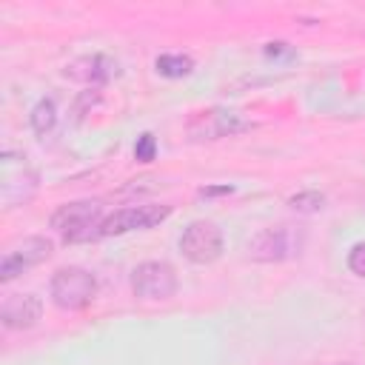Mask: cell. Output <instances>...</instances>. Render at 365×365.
Wrapping results in <instances>:
<instances>
[{
	"mask_svg": "<svg viewBox=\"0 0 365 365\" xmlns=\"http://www.w3.org/2000/svg\"><path fill=\"white\" fill-rule=\"evenodd\" d=\"M222 231L211 220H194L180 234V254L194 265H211L222 257Z\"/></svg>",
	"mask_w": 365,
	"mask_h": 365,
	"instance_id": "5",
	"label": "cell"
},
{
	"mask_svg": "<svg viewBox=\"0 0 365 365\" xmlns=\"http://www.w3.org/2000/svg\"><path fill=\"white\" fill-rule=\"evenodd\" d=\"M348 268H351V274H356V277L365 279V242H356L348 251Z\"/></svg>",
	"mask_w": 365,
	"mask_h": 365,
	"instance_id": "16",
	"label": "cell"
},
{
	"mask_svg": "<svg viewBox=\"0 0 365 365\" xmlns=\"http://www.w3.org/2000/svg\"><path fill=\"white\" fill-rule=\"evenodd\" d=\"M40 177L31 168L26 154L17 151H3L0 154V202L6 211L26 205L37 194Z\"/></svg>",
	"mask_w": 365,
	"mask_h": 365,
	"instance_id": "1",
	"label": "cell"
},
{
	"mask_svg": "<svg viewBox=\"0 0 365 365\" xmlns=\"http://www.w3.org/2000/svg\"><path fill=\"white\" fill-rule=\"evenodd\" d=\"M51 302L63 311H83L86 305L94 302L97 297V277L80 265H66L57 268L48 285Z\"/></svg>",
	"mask_w": 365,
	"mask_h": 365,
	"instance_id": "4",
	"label": "cell"
},
{
	"mask_svg": "<svg viewBox=\"0 0 365 365\" xmlns=\"http://www.w3.org/2000/svg\"><path fill=\"white\" fill-rule=\"evenodd\" d=\"M51 254H54V242L48 237H40V234L23 237L20 242H14L3 254V259H0V282H11L14 277L26 274L29 268L46 262Z\"/></svg>",
	"mask_w": 365,
	"mask_h": 365,
	"instance_id": "7",
	"label": "cell"
},
{
	"mask_svg": "<svg viewBox=\"0 0 365 365\" xmlns=\"http://www.w3.org/2000/svg\"><path fill=\"white\" fill-rule=\"evenodd\" d=\"M288 205L294 211H299V214H317V211L325 208V197L319 191H299V194H294L288 200Z\"/></svg>",
	"mask_w": 365,
	"mask_h": 365,
	"instance_id": "14",
	"label": "cell"
},
{
	"mask_svg": "<svg viewBox=\"0 0 365 365\" xmlns=\"http://www.w3.org/2000/svg\"><path fill=\"white\" fill-rule=\"evenodd\" d=\"M171 217V205H128L108 214L100 222V237H120L128 231H145Z\"/></svg>",
	"mask_w": 365,
	"mask_h": 365,
	"instance_id": "8",
	"label": "cell"
},
{
	"mask_svg": "<svg viewBox=\"0 0 365 365\" xmlns=\"http://www.w3.org/2000/svg\"><path fill=\"white\" fill-rule=\"evenodd\" d=\"M302 242H305V234L299 225L294 228L288 222H279V225L257 231L248 240L245 251H248V259L254 262H282V259L297 257L302 251Z\"/></svg>",
	"mask_w": 365,
	"mask_h": 365,
	"instance_id": "3",
	"label": "cell"
},
{
	"mask_svg": "<svg viewBox=\"0 0 365 365\" xmlns=\"http://www.w3.org/2000/svg\"><path fill=\"white\" fill-rule=\"evenodd\" d=\"M177 271L163 262V259H148V262H140L134 271H131V291L145 299V302H163V299H171L177 294Z\"/></svg>",
	"mask_w": 365,
	"mask_h": 365,
	"instance_id": "6",
	"label": "cell"
},
{
	"mask_svg": "<svg viewBox=\"0 0 365 365\" xmlns=\"http://www.w3.org/2000/svg\"><path fill=\"white\" fill-rule=\"evenodd\" d=\"M134 157H137V163H151V160L157 157V140H154L151 131H145V134L137 137V143H134Z\"/></svg>",
	"mask_w": 365,
	"mask_h": 365,
	"instance_id": "15",
	"label": "cell"
},
{
	"mask_svg": "<svg viewBox=\"0 0 365 365\" xmlns=\"http://www.w3.org/2000/svg\"><path fill=\"white\" fill-rule=\"evenodd\" d=\"M31 131L37 134V137H46L54 125H57V106H54V100H48V97H43L34 108H31Z\"/></svg>",
	"mask_w": 365,
	"mask_h": 365,
	"instance_id": "12",
	"label": "cell"
},
{
	"mask_svg": "<svg viewBox=\"0 0 365 365\" xmlns=\"http://www.w3.org/2000/svg\"><path fill=\"white\" fill-rule=\"evenodd\" d=\"M248 128H251L248 120H242L237 111H222V108L200 111L188 123V134L194 140H220V137H231V134H240Z\"/></svg>",
	"mask_w": 365,
	"mask_h": 365,
	"instance_id": "9",
	"label": "cell"
},
{
	"mask_svg": "<svg viewBox=\"0 0 365 365\" xmlns=\"http://www.w3.org/2000/svg\"><path fill=\"white\" fill-rule=\"evenodd\" d=\"M83 63L88 66V68L80 74L86 83H106V80H111V77H114V71H117V66H114L108 57H103V54L83 57Z\"/></svg>",
	"mask_w": 365,
	"mask_h": 365,
	"instance_id": "13",
	"label": "cell"
},
{
	"mask_svg": "<svg viewBox=\"0 0 365 365\" xmlns=\"http://www.w3.org/2000/svg\"><path fill=\"white\" fill-rule=\"evenodd\" d=\"M154 68H157V74H163L168 80H180L194 71V60L188 54H160L154 60Z\"/></svg>",
	"mask_w": 365,
	"mask_h": 365,
	"instance_id": "11",
	"label": "cell"
},
{
	"mask_svg": "<svg viewBox=\"0 0 365 365\" xmlns=\"http://www.w3.org/2000/svg\"><path fill=\"white\" fill-rule=\"evenodd\" d=\"M43 302L37 294H9L0 305V322L9 331H29L40 322Z\"/></svg>",
	"mask_w": 365,
	"mask_h": 365,
	"instance_id": "10",
	"label": "cell"
},
{
	"mask_svg": "<svg viewBox=\"0 0 365 365\" xmlns=\"http://www.w3.org/2000/svg\"><path fill=\"white\" fill-rule=\"evenodd\" d=\"M231 191H234L231 185H217V188H202L200 194L202 197H217V194H231Z\"/></svg>",
	"mask_w": 365,
	"mask_h": 365,
	"instance_id": "17",
	"label": "cell"
},
{
	"mask_svg": "<svg viewBox=\"0 0 365 365\" xmlns=\"http://www.w3.org/2000/svg\"><path fill=\"white\" fill-rule=\"evenodd\" d=\"M339 365H351V362H339Z\"/></svg>",
	"mask_w": 365,
	"mask_h": 365,
	"instance_id": "18",
	"label": "cell"
},
{
	"mask_svg": "<svg viewBox=\"0 0 365 365\" xmlns=\"http://www.w3.org/2000/svg\"><path fill=\"white\" fill-rule=\"evenodd\" d=\"M100 222H103V205L97 200H74L51 214V228L63 234L66 242H86L100 237Z\"/></svg>",
	"mask_w": 365,
	"mask_h": 365,
	"instance_id": "2",
	"label": "cell"
}]
</instances>
